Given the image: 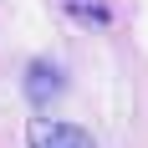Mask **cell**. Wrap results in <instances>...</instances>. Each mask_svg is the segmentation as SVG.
Returning <instances> with one entry per match:
<instances>
[{
	"label": "cell",
	"instance_id": "2",
	"mask_svg": "<svg viewBox=\"0 0 148 148\" xmlns=\"http://www.w3.org/2000/svg\"><path fill=\"white\" fill-rule=\"evenodd\" d=\"M61 92H66V77H61L56 61H31V66H26V97H31L36 107L56 102Z\"/></svg>",
	"mask_w": 148,
	"mask_h": 148
},
{
	"label": "cell",
	"instance_id": "3",
	"mask_svg": "<svg viewBox=\"0 0 148 148\" xmlns=\"http://www.w3.org/2000/svg\"><path fill=\"white\" fill-rule=\"evenodd\" d=\"M56 5L72 15V21H82V26H107V21H112L107 0H56Z\"/></svg>",
	"mask_w": 148,
	"mask_h": 148
},
{
	"label": "cell",
	"instance_id": "1",
	"mask_svg": "<svg viewBox=\"0 0 148 148\" xmlns=\"http://www.w3.org/2000/svg\"><path fill=\"white\" fill-rule=\"evenodd\" d=\"M31 148H97L92 143L87 128H77V123H56V118H41V123H31Z\"/></svg>",
	"mask_w": 148,
	"mask_h": 148
}]
</instances>
